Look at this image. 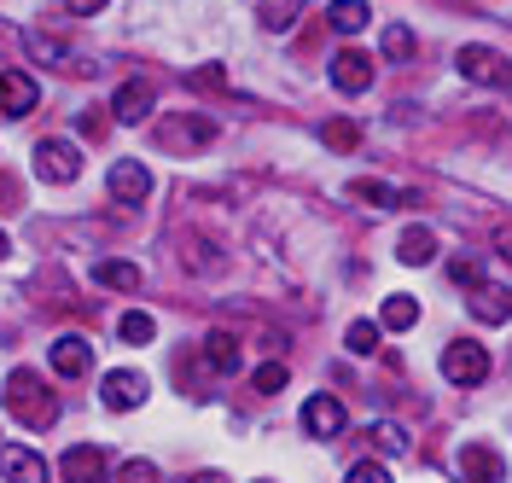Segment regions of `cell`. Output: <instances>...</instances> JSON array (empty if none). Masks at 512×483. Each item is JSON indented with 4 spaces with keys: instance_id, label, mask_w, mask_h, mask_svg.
<instances>
[{
    "instance_id": "d590c367",
    "label": "cell",
    "mask_w": 512,
    "mask_h": 483,
    "mask_svg": "<svg viewBox=\"0 0 512 483\" xmlns=\"http://www.w3.org/2000/svg\"><path fill=\"white\" fill-rule=\"evenodd\" d=\"M70 12H82V18H94V12H105V0H64Z\"/></svg>"
},
{
    "instance_id": "ffe728a7",
    "label": "cell",
    "mask_w": 512,
    "mask_h": 483,
    "mask_svg": "<svg viewBox=\"0 0 512 483\" xmlns=\"http://www.w3.org/2000/svg\"><path fill=\"white\" fill-rule=\"evenodd\" d=\"M204 361H210L216 373H239V338H233V332H222V326H216V332L204 338Z\"/></svg>"
},
{
    "instance_id": "484cf974",
    "label": "cell",
    "mask_w": 512,
    "mask_h": 483,
    "mask_svg": "<svg viewBox=\"0 0 512 483\" xmlns=\"http://www.w3.org/2000/svg\"><path fill=\"white\" fill-rule=\"evenodd\" d=\"M117 332H123V344H152V338H158V321H152L146 309H128L123 321H117Z\"/></svg>"
},
{
    "instance_id": "cb8c5ba5",
    "label": "cell",
    "mask_w": 512,
    "mask_h": 483,
    "mask_svg": "<svg viewBox=\"0 0 512 483\" xmlns=\"http://www.w3.org/2000/svg\"><path fill=\"white\" fill-rule=\"evenodd\" d=\"M297 18H303V0H262V24L274 35H286Z\"/></svg>"
},
{
    "instance_id": "74e56055",
    "label": "cell",
    "mask_w": 512,
    "mask_h": 483,
    "mask_svg": "<svg viewBox=\"0 0 512 483\" xmlns=\"http://www.w3.org/2000/svg\"><path fill=\"white\" fill-rule=\"evenodd\" d=\"M501 257L512 262V227H507V233H501Z\"/></svg>"
},
{
    "instance_id": "e0dca14e",
    "label": "cell",
    "mask_w": 512,
    "mask_h": 483,
    "mask_svg": "<svg viewBox=\"0 0 512 483\" xmlns=\"http://www.w3.org/2000/svg\"><path fill=\"white\" fill-rule=\"evenodd\" d=\"M326 24L338 35H361L373 24V6H367V0H332V6H326Z\"/></svg>"
},
{
    "instance_id": "8992f818",
    "label": "cell",
    "mask_w": 512,
    "mask_h": 483,
    "mask_svg": "<svg viewBox=\"0 0 512 483\" xmlns=\"http://www.w3.org/2000/svg\"><path fill=\"white\" fill-rule=\"evenodd\" d=\"M158 140L169 146V152H198V146H210L216 140V123L210 117H198V111H187V117H169L158 129Z\"/></svg>"
},
{
    "instance_id": "5b68a950",
    "label": "cell",
    "mask_w": 512,
    "mask_h": 483,
    "mask_svg": "<svg viewBox=\"0 0 512 483\" xmlns=\"http://www.w3.org/2000/svg\"><path fill=\"white\" fill-rule=\"evenodd\" d=\"M443 379L448 385H483V379H489V350H483V344H448Z\"/></svg>"
},
{
    "instance_id": "d6a6232c",
    "label": "cell",
    "mask_w": 512,
    "mask_h": 483,
    "mask_svg": "<svg viewBox=\"0 0 512 483\" xmlns=\"http://www.w3.org/2000/svg\"><path fill=\"white\" fill-rule=\"evenodd\" d=\"M187 82H192V88H204V94H216V88H227V70L222 65H198Z\"/></svg>"
},
{
    "instance_id": "7a4b0ae2",
    "label": "cell",
    "mask_w": 512,
    "mask_h": 483,
    "mask_svg": "<svg viewBox=\"0 0 512 483\" xmlns=\"http://www.w3.org/2000/svg\"><path fill=\"white\" fill-rule=\"evenodd\" d=\"M460 76L483 88H512V59L495 47H460Z\"/></svg>"
},
{
    "instance_id": "9c48e42d",
    "label": "cell",
    "mask_w": 512,
    "mask_h": 483,
    "mask_svg": "<svg viewBox=\"0 0 512 483\" xmlns=\"http://www.w3.org/2000/svg\"><path fill=\"white\" fill-rule=\"evenodd\" d=\"M146 373H128V367H117V373H105V385H99V402L111 408V414H123V408H140L146 402Z\"/></svg>"
},
{
    "instance_id": "7402d4cb",
    "label": "cell",
    "mask_w": 512,
    "mask_h": 483,
    "mask_svg": "<svg viewBox=\"0 0 512 483\" xmlns=\"http://www.w3.org/2000/svg\"><path fill=\"white\" fill-rule=\"evenodd\" d=\"M414 30L408 24H384V35H379V53H384V65H408L414 59Z\"/></svg>"
},
{
    "instance_id": "836d02e7",
    "label": "cell",
    "mask_w": 512,
    "mask_h": 483,
    "mask_svg": "<svg viewBox=\"0 0 512 483\" xmlns=\"http://www.w3.org/2000/svg\"><path fill=\"white\" fill-rule=\"evenodd\" d=\"M448 274H454L460 286H478V280H483V262L478 257H454V268H448Z\"/></svg>"
},
{
    "instance_id": "e575fe53",
    "label": "cell",
    "mask_w": 512,
    "mask_h": 483,
    "mask_svg": "<svg viewBox=\"0 0 512 483\" xmlns=\"http://www.w3.org/2000/svg\"><path fill=\"white\" fill-rule=\"evenodd\" d=\"M76 129L88 134V140H99V134H105V117H99V111H76Z\"/></svg>"
},
{
    "instance_id": "44dd1931",
    "label": "cell",
    "mask_w": 512,
    "mask_h": 483,
    "mask_svg": "<svg viewBox=\"0 0 512 483\" xmlns=\"http://www.w3.org/2000/svg\"><path fill=\"white\" fill-rule=\"evenodd\" d=\"M379 326H384V332H408V326H419V303L408 297V291H396V297H384V309H379Z\"/></svg>"
},
{
    "instance_id": "4fadbf2b",
    "label": "cell",
    "mask_w": 512,
    "mask_h": 483,
    "mask_svg": "<svg viewBox=\"0 0 512 483\" xmlns=\"http://www.w3.org/2000/svg\"><path fill=\"white\" fill-rule=\"evenodd\" d=\"M94 367V344L82 338V332H64V338H53V373L59 379H82Z\"/></svg>"
},
{
    "instance_id": "2e32d148",
    "label": "cell",
    "mask_w": 512,
    "mask_h": 483,
    "mask_svg": "<svg viewBox=\"0 0 512 483\" xmlns=\"http://www.w3.org/2000/svg\"><path fill=\"white\" fill-rule=\"evenodd\" d=\"M146 111H152V82H140V76L111 94V117L117 123H146Z\"/></svg>"
},
{
    "instance_id": "4dcf8cb0",
    "label": "cell",
    "mask_w": 512,
    "mask_h": 483,
    "mask_svg": "<svg viewBox=\"0 0 512 483\" xmlns=\"http://www.w3.org/2000/svg\"><path fill=\"white\" fill-rule=\"evenodd\" d=\"M117 483H158V466L152 460H123L117 466Z\"/></svg>"
},
{
    "instance_id": "30bf717a",
    "label": "cell",
    "mask_w": 512,
    "mask_h": 483,
    "mask_svg": "<svg viewBox=\"0 0 512 483\" xmlns=\"http://www.w3.org/2000/svg\"><path fill=\"white\" fill-rule=\"evenodd\" d=\"M105 187H111L117 204H146V198H152V169L123 158V163H111V181H105Z\"/></svg>"
},
{
    "instance_id": "5bb4252c",
    "label": "cell",
    "mask_w": 512,
    "mask_h": 483,
    "mask_svg": "<svg viewBox=\"0 0 512 483\" xmlns=\"http://www.w3.org/2000/svg\"><path fill=\"white\" fill-rule=\"evenodd\" d=\"M35 99H41L35 76H24V70H0V111H6V117H30Z\"/></svg>"
},
{
    "instance_id": "1f68e13d",
    "label": "cell",
    "mask_w": 512,
    "mask_h": 483,
    "mask_svg": "<svg viewBox=\"0 0 512 483\" xmlns=\"http://www.w3.org/2000/svg\"><path fill=\"white\" fill-rule=\"evenodd\" d=\"M344 483H390V472H384L379 460H355L350 472H344Z\"/></svg>"
},
{
    "instance_id": "ba28073f",
    "label": "cell",
    "mask_w": 512,
    "mask_h": 483,
    "mask_svg": "<svg viewBox=\"0 0 512 483\" xmlns=\"http://www.w3.org/2000/svg\"><path fill=\"white\" fill-rule=\"evenodd\" d=\"M105 472H111V460H105V449H94V443H76V449L59 454L64 483H105Z\"/></svg>"
},
{
    "instance_id": "d4e9b609",
    "label": "cell",
    "mask_w": 512,
    "mask_h": 483,
    "mask_svg": "<svg viewBox=\"0 0 512 483\" xmlns=\"http://www.w3.org/2000/svg\"><path fill=\"white\" fill-rule=\"evenodd\" d=\"M30 59H41V65H70V47H64L59 35H41V30H30Z\"/></svg>"
},
{
    "instance_id": "83f0119b",
    "label": "cell",
    "mask_w": 512,
    "mask_h": 483,
    "mask_svg": "<svg viewBox=\"0 0 512 483\" xmlns=\"http://www.w3.org/2000/svg\"><path fill=\"white\" fill-rule=\"evenodd\" d=\"M320 140H326L332 152H355V146H361V129H355L350 117H332V123L320 129Z\"/></svg>"
},
{
    "instance_id": "8d00e7d4",
    "label": "cell",
    "mask_w": 512,
    "mask_h": 483,
    "mask_svg": "<svg viewBox=\"0 0 512 483\" xmlns=\"http://www.w3.org/2000/svg\"><path fill=\"white\" fill-rule=\"evenodd\" d=\"M187 483H227V478H222V472H192Z\"/></svg>"
},
{
    "instance_id": "6da1fadb",
    "label": "cell",
    "mask_w": 512,
    "mask_h": 483,
    "mask_svg": "<svg viewBox=\"0 0 512 483\" xmlns=\"http://www.w3.org/2000/svg\"><path fill=\"white\" fill-rule=\"evenodd\" d=\"M6 408L18 414V425L47 431V425L59 419V396L47 390V379H35L30 367H12V373H6Z\"/></svg>"
},
{
    "instance_id": "7c38bea8",
    "label": "cell",
    "mask_w": 512,
    "mask_h": 483,
    "mask_svg": "<svg viewBox=\"0 0 512 483\" xmlns=\"http://www.w3.org/2000/svg\"><path fill=\"white\" fill-rule=\"evenodd\" d=\"M454 466H460V483H501V478H507V466H501V454L489 449V443H466Z\"/></svg>"
},
{
    "instance_id": "3957f363",
    "label": "cell",
    "mask_w": 512,
    "mask_h": 483,
    "mask_svg": "<svg viewBox=\"0 0 512 483\" xmlns=\"http://www.w3.org/2000/svg\"><path fill=\"white\" fill-rule=\"evenodd\" d=\"M35 175L53 181V187H70V181L82 175V152H76L70 140H41V146H35Z\"/></svg>"
},
{
    "instance_id": "9a60e30c",
    "label": "cell",
    "mask_w": 512,
    "mask_h": 483,
    "mask_svg": "<svg viewBox=\"0 0 512 483\" xmlns=\"http://www.w3.org/2000/svg\"><path fill=\"white\" fill-rule=\"evenodd\" d=\"M466 303H472V315H478L483 326H507L512 321V291L507 286H489V280H478Z\"/></svg>"
},
{
    "instance_id": "f1b7e54d",
    "label": "cell",
    "mask_w": 512,
    "mask_h": 483,
    "mask_svg": "<svg viewBox=\"0 0 512 483\" xmlns=\"http://www.w3.org/2000/svg\"><path fill=\"white\" fill-rule=\"evenodd\" d=\"M344 344H350V355H373V350H379V326H373V321H350Z\"/></svg>"
},
{
    "instance_id": "f546056e",
    "label": "cell",
    "mask_w": 512,
    "mask_h": 483,
    "mask_svg": "<svg viewBox=\"0 0 512 483\" xmlns=\"http://www.w3.org/2000/svg\"><path fill=\"white\" fill-rule=\"evenodd\" d=\"M251 385L262 390V396H274V390H286V361H262L251 373Z\"/></svg>"
},
{
    "instance_id": "603a6c76",
    "label": "cell",
    "mask_w": 512,
    "mask_h": 483,
    "mask_svg": "<svg viewBox=\"0 0 512 483\" xmlns=\"http://www.w3.org/2000/svg\"><path fill=\"white\" fill-rule=\"evenodd\" d=\"M361 437H367V443H373L379 454H408V449H414V443H408V431H402L396 419H373Z\"/></svg>"
},
{
    "instance_id": "d6986e66",
    "label": "cell",
    "mask_w": 512,
    "mask_h": 483,
    "mask_svg": "<svg viewBox=\"0 0 512 483\" xmlns=\"http://www.w3.org/2000/svg\"><path fill=\"white\" fill-rule=\"evenodd\" d=\"M94 286H105V291H140V268L123 262V257H105V262H94Z\"/></svg>"
},
{
    "instance_id": "4316f807",
    "label": "cell",
    "mask_w": 512,
    "mask_h": 483,
    "mask_svg": "<svg viewBox=\"0 0 512 483\" xmlns=\"http://www.w3.org/2000/svg\"><path fill=\"white\" fill-rule=\"evenodd\" d=\"M350 198L373 204V210H396V204H402V193H396V187H384V181H355Z\"/></svg>"
},
{
    "instance_id": "277c9868",
    "label": "cell",
    "mask_w": 512,
    "mask_h": 483,
    "mask_svg": "<svg viewBox=\"0 0 512 483\" xmlns=\"http://www.w3.org/2000/svg\"><path fill=\"white\" fill-rule=\"evenodd\" d=\"M379 59L373 53H361V47H344V53H332V88L338 94H367L373 88V76H379Z\"/></svg>"
},
{
    "instance_id": "52a82bcc",
    "label": "cell",
    "mask_w": 512,
    "mask_h": 483,
    "mask_svg": "<svg viewBox=\"0 0 512 483\" xmlns=\"http://www.w3.org/2000/svg\"><path fill=\"white\" fill-rule=\"evenodd\" d=\"M344 425H350V414H344V402H338V396H326V390H320V396L303 402V431H309V437H326V443H332V437H344Z\"/></svg>"
},
{
    "instance_id": "ac0fdd59",
    "label": "cell",
    "mask_w": 512,
    "mask_h": 483,
    "mask_svg": "<svg viewBox=\"0 0 512 483\" xmlns=\"http://www.w3.org/2000/svg\"><path fill=\"white\" fill-rule=\"evenodd\" d=\"M396 257L408 262V268H425V262H437V233H431V227H408V233L396 239Z\"/></svg>"
},
{
    "instance_id": "8fae6325",
    "label": "cell",
    "mask_w": 512,
    "mask_h": 483,
    "mask_svg": "<svg viewBox=\"0 0 512 483\" xmlns=\"http://www.w3.org/2000/svg\"><path fill=\"white\" fill-rule=\"evenodd\" d=\"M0 483H47V460L24 443H0Z\"/></svg>"
},
{
    "instance_id": "f35d334b",
    "label": "cell",
    "mask_w": 512,
    "mask_h": 483,
    "mask_svg": "<svg viewBox=\"0 0 512 483\" xmlns=\"http://www.w3.org/2000/svg\"><path fill=\"white\" fill-rule=\"evenodd\" d=\"M6 251H12V245H6V233H0V257H6Z\"/></svg>"
}]
</instances>
